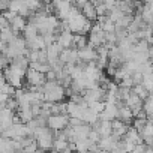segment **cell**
<instances>
[{
	"label": "cell",
	"mask_w": 153,
	"mask_h": 153,
	"mask_svg": "<svg viewBox=\"0 0 153 153\" xmlns=\"http://www.w3.org/2000/svg\"><path fill=\"white\" fill-rule=\"evenodd\" d=\"M87 45L89 47H92V48H98V47H101V45H104L105 44V33L101 30V32H96V33H90L89 35V38H87Z\"/></svg>",
	"instance_id": "cell-5"
},
{
	"label": "cell",
	"mask_w": 153,
	"mask_h": 153,
	"mask_svg": "<svg viewBox=\"0 0 153 153\" xmlns=\"http://www.w3.org/2000/svg\"><path fill=\"white\" fill-rule=\"evenodd\" d=\"M9 9V2L8 0H0V14H3Z\"/></svg>",
	"instance_id": "cell-20"
},
{
	"label": "cell",
	"mask_w": 153,
	"mask_h": 153,
	"mask_svg": "<svg viewBox=\"0 0 153 153\" xmlns=\"http://www.w3.org/2000/svg\"><path fill=\"white\" fill-rule=\"evenodd\" d=\"M116 119H117V120H120V122H122V123H125V125H129V123H132L134 116H132L131 110H129L126 105H123V107L117 108V117H116Z\"/></svg>",
	"instance_id": "cell-9"
},
{
	"label": "cell",
	"mask_w": 153,
	"mask_h": 153,
	"mask_svg": "<svg viewBox=\"0 0 153 153\" xmlns=\"http://www.w3.org/2000/svg\"><path fill=\"white\" fill-rule=\"evenodd\" d=\"M17 36H18V33H15L11 27H8V29H5V30H0V41H2L3 45H8V44L12 42Z\"/></svg>",
	"instance_id": "cell-12"
},
{
	"label": "cell",
	"mask_w": 153,
	"mask_h": 153,
	"mask_svg": "<svg viewBox=\"0 0 153 153\" xmlns=\"http://www.w3.org/2000/svg\"><path fill=\"white\" fill-rule=\"evenodd\" d=\"M76 56H78V62L81 63H90V62H95L96 60V50L92 48V47H84L81 50H76Z\"/></svg>",
	"instance_id": "cell-3"
},
{
	"label": "cell",
	"mask_w": 153,
	"mask_h": 153,
	"mask_svg": "<svg viewBox=\"0 0 153 153\" xmlns=\"http://www.w3.org/2000/svg\"><path fill=\"white\" fill-rule=\"evenodd\" d=\"M72 38H74V35L69 30H62L56 38V44L62 50H69V48H72Z\"/></svg>",
	"instance_id": "cell-4"
},
{
	"label": "cell",
	"mask_w": 153,
	"mask_h": 153,
	"mask_svg": "<svg viewBox=\"0 0 153 153\" xmlns=\"http://www.w3.org/2000/svg\"><path fill=\"white\" fill-rule=\"evenodd\" d=\"M8 27H9V21L5 20L2 15H0V30H5V29H8Z\"/></svg>",
	"instance_id": "cell-21"
},
{
	"label": "cell",
	"mask_w": 153,
	"mask_h": 153,
	"mask_svg": "<svg viewBox=\"0 0 153 153\" xmlns=\"http://www.w3.org/2000/svg\"><path fill=\"white\" fill-rule=\"evenodd\" d=\"M117 141H119V138H116V137L111 134V135H110V137H107V138H101V140L98 141V147H99L101 150L111 152V150H114V149H116Z\"/></svg>",
	"instance_id": "cell-7"
},
{
	"label": "cell",
	"mask_w": 153,
	"mask_h": 153,
	"mask_svg": "<svg viewBox=\"0 0 153 153\" xmlns=\"http://www.w3.org/2000/svg\"><path fill=\"white\" fill-rule=\"evenodd\" d=\"M36 36H38V30H36L32 24L27 23V26H26L24 30H23V39H24V41H32V39H35Z\"/></svg>",
	"instance_id": "cell-14"
},
{
	"label": "cell",
	"mask_w": 153,
	"mask_h": 153,
	"mask_svg": "<svg viewBox=\"0 0 153 153\" xmlns=\"http://www.w3.org/2000/svg\"><path fill=\"white\" fill-rule=\"evenodd\" d=\"M132 17H134V15H123L122 18H119V20L114 23V26L126 30V29H128V26H129V24H131V21H132Z\"/></svg>",
	"instance_id": "cell-16"
},
{
	"label": "cell",
	"mask_w": 153,
	"mask_h": 153,
	"mask_svg": "<svg viewBox=\"0 0 153 153\" xmlns=\"http://www.w3.org/2000/svg\"><path fill=\"white\" fill-rule=\"evenodd\" d=\"M24 78H26V83L29 84L27 87H41V86H44V83H45V76H44L42 74H39V72L30 69V68L26 71Z\"/></svg>",
	"instance_id": "cell-2"
},
{
	"label": "cell",
	"mask_w": 153,
	"mask_h": 153,
	"mask_svg": "<svg viewBox=\"0 0 153 153\" xmlns=\"http://www.w3.org/2000/svg\"><path fill=\"white\" fill-rule=\"evenodd\" d=\"M144 149H146V146H144V144H137L131 153H144Z\"/></svg>",
	"instance_id": "cell-22"
},
{
	"label": "cell",
	"mask_w": 153,
	"mask_h": 153,
	"mask_svg": "<svg viewBox=\"0 0 153 153\" xmlns=\"http://www.w3.org/2000/svg\"><path fill=\"white\" fill-rule=\"evenodd\" d=\"M144 153H153V150H152V147H149V146H146V149H144Z\"/></svg>",
	"instance_id": "cell-23"
},
{
	"label": "cell",
	"mask_w": 153,
	"mask_h": 153,
	"mask_svg": "<svg viewBox=\"0 0 153 153\" xmlns=\"http://www.w3.org/2000/svg\"><path fill=\"white\" fill-rule=\"evenodd\" d=\"M80 12H81V14H83V17H84L87 21H90V23L96 21V18H98L96 11H95V6L92 5V2H87V3L83 6V9H81Z\"/></svg>",
	"instance_id": "cell-10"
},
{
	"label": "cell",
	"mask_w": 153,
	"mask_h": 153,
	"mask_svg": "<svg viewBox=\"0 0 153 153\" xmlns=\"http://www.w3.org/2000/svg\"><path fill=\"white\" fill-rule=\"evenodd\" d=\"M9 66V60L6 59V56H3L2 53H0V72H2L5 68Z\"/></svg>",
	"instance_id": "cell-19"
},
{
	"label": "cell",
	"mask_w": 153,
	"mask_h": 153,
	"mask_svg": "<svg viewBox=\"0 0 153 153\" xmlns=\"http://www.w3.org/2000/svg\"><path fill=\"white\" fill-rule=\"evenodd\" d=\"M9 65H12V66H15V68L21 69L23 72H26V71L29 69V60H27L24 56H18V57L12 59V60L9 62Z\"/></svg>",
	"instance_id": "cell-13"
},
{
	"label": "cell",
	"mask_w": 153,
	"mask_h": 153,
	"mask_svg": "<svg viewBox=\"0 0 153 153\" xmlns=\"http://www.w3.org/2000/svg\"><path fill=\"white\" fill-rule=\"evenodd\" d=\"M36 150H38V144H36V141H33L32 144L21 149V153H36Z\"/></svg>",
	"instance_id": "cell-18"
},
{
	"label": "cell",
	"mask_w": 153,
	"mask_h": 153,
	"mask_svg": "<svg viewBox=\"0 0 153 153\" xmlns=\"http://www.w3.org/2000/svg\"><path fill=\"white\" fill-rule=\"evenodd\" d=\"M72 131H74L75 141H78V140H87L89 132H90V125L81 123L80 126H75V128H72Z\"/></svg>",
	"instance_id": "cell-8"
},
{
	"label": "cell",
	"mask_w": 153,
	"mask_h": 153,
	"mask_svg": "<svg viewBox=\"0 0 153 153\" xmlns=\"http://www.w3.org/2000/svg\"><path fill=\"white\" fill-rule=\"evenodd\" d=\"M26 26H27V20H26V18H23V17H20V15H17V17L9 23V27H11L15 33H18V35L24 30V27H26Z\"/></svg>",
	"instance_id": "cell-11"
},
{
	"label": "cell",
	"mask_w": 153,
	"mask_h": 153,
	"mask_svg": "<svg viewBox=\"0 0 153 153\" xmlns=\"http://www.w3.org/2000/svg\"><path fill=\"white\" fill-rule=\"evenodd\" d=\"M131 90H132V93H134V95H137V96H138V98H140L141 101H144V99H147V98L150 96V93H149V92H147V90H146V89L143 87V84L134 86V87H132Z\"/></svg>",
	"instance_id": "cell-15"
},
{
	"label": "cell",
	"mask_w": 153,
	"mask_h": 153,
	"mask_svg": "<svg viewBox=\"0 0 153 153\" xmlns=\"http://www.w3.org/2000/svg\"><path fill=\"white\" fill-rule=\"evenodd\" d=\"M116 117H117V108H116V105H113V104H104V110L99 114V120H108V122H111Z\"/></svg>",
	"instance_id": "cell-6"
},
{
	"label": "cell",
	"mask_w": 153,
	"mask_h": 153,
	"mask_svg": "<svg viewBox=\"0 0 153 153\" xmlns=\"http://www.w3.org/2000/svg\"><path fill=\"white\" fill-rule=\"evenodd\" d=\"M131 80H132V84L134 86H138V84H141L143 83V74L141 72H132L131 74Z\"/></svg>",
	"instance_id": "cell-17"
},
{
	"label": "cell",
	"mask_w": 153,
	"mask_h": 153,
	"mask_svg": "<svg viewBox=\"0 0 153 153\" xmlns=\"http://www.w3.org/2000/svg\"><path fill=\"white\" fill-rule=\"evenodd\" d=\"M68 120L69 117L65 114H57V116H50L47 119V128L51 129L53 132L57 131H63L65 128H68Z\"/></svg>",
	"instance_id": "cell-1"
}]
</instances>
